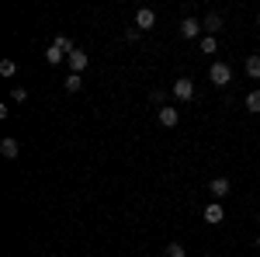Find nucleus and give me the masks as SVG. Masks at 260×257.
Instances as JSON below:
<instances>
[{"label": "nucleus", "mask_w": 260, "mask_h": 257, "mask_svg": "<svg viewBox=\"0 0 260 257\" xmlns=\"http://www.w3.org/2000/svg\"><path fill=\"white\" fill-rule=\"evenodd\" d=\"M208 80H212L215 87H229V83H233V66H229V63H212Z\"/></svg>", "instance_id": "1"}, {"label": "nucleus", "mask_w": 260, "mask_h": 257, "mask_svg": "<svg viewBox=\"0 0 260 257\" xmlns=\"http://www.w3.org/2000/svg\"><path fill=\"white\" fill-rule=\"evenodd\" d=\"M246 73L253 80H260V56H250V60H246Z\"/></svg>", "instance_id": "15"}, {"label": "nucleus", "mask_w": 260, "mask_h": 257, "mask_svg": "<svg viewBox=\"0 0 260 257\" xmlns=\"http://www.w3.org/2000/svg\"><path fill=\"white\" fill-rule=\"evenodd\" d=\"M177 119H180L177 108H170V104H163V108H160V125H163V129H174Z\"/></svg>", "instance_id": "8"}, {"label": "nucleus", "mask_w": 260, "mask_h": 257, "mask_svg": "<svg viewBox=\"0 0 260 257\" xmlns=\"http://www.w3.org/2000/svg\"><path fill=\"white\" fill-rule=\"evenodd\" d=\"M208 191L215 195V202H219V198H225V195H229V178H212Z\"/></svg>", "instance_id": "9"}, {"label": "nucleus", "mask_w": 260, "mask_h": 257, "mask_svg": "<svg viewBox=\"0 0 260 257\" xmlns=\"http://www.w3.org/2000/svg\"><path fill=\"white\" fill-rule=\"evenodd\" d=\"M219 28H222V14H208L201 21V32H208V35H219Z\"/></svg>", "instance_id": "10"}, {"label": "nucleus", "mask_w": 260, "mask_h": 257, "mask_svg": "<svg viewBox=\"0 0 260 257\" xmlns=\"http://www.w3.org/2000/svg\"><path fill=\"white\" fill-rule=\"evenodd\" d=\"M246 111H253V115L260 111V91H250L246 94Z\"/></svg>", "instance_id": "14"}, {"label": "nucleus", "mask_w": 260, "mask_h": 257, "mask_svg": "<svg viewBox=\"0 0 260 257\" xmlns=\"http://www.w3.org/2000/svg\"><path fill=\"white\" fill-rule=\"evenodd\" d=\"M174 98H177V101H191V98H194V83H191V77L174 80Z\"/></svg>", "instance_id": "2"}, {"label": "nucleus", "mask_w": 260, "mask_h": 257, "mask_svg": "<svg viewBox=\"0 0 260 257\" xmlns=\"http://www.w3.org/2000/svg\"><path fill=\"white\" fill-rule=\"evenodd\" d=\"M45 60H49L52 66H56V63H62V60H66V52H62V49H56V45H49V49H45Z\"/></svg>", "instance_id": "13"}, {"label": "nucleus", "mask_w": 260, "mask_h": 257, "mask_svg": "<svg viewBox=\"0 0 260 257\" xmlns=\"http://www.w3.org/2000/svg\"><path fill=\"white\" fill-rule=\"evenodd\" d=\"M257 28H260V14H257Z\"/></svg>", "instance_id": "23"}, {"label": "nucleus", "mask_w": 260, "mask_h": 257, "mask_svg": "<svg viewBox=\"0 0 260 257\" xmlns=\"http://www.w3.org/2000/svg\"><path fill=\"white\" fill-rule=\"evenodd\" d=\"M253 247H257V250H260V237H257V243H253Z\"/></svg>", "instance_id": "21"}, {"label": "nucleus", "mask_w": 260, "mask_h": 257, "mask_svg": "<svg viewBox=\"0 0 260 257\" xmlns=\"http://www.w3.org/2000/svg\"><path fill=\"white\" fill-rule=\"evenodd\" d=\"M257 226H260V212H257Z\"/></svg>", "instance_id": "22"}, {"label": "nucleus", "mask_w": 260, "mask_h": 257, "mask_svg": "<svg viewBox=\"0 0 260 257\" xmlns=\"http://www.w3.org/2000/svg\"><path fill=\"white\" fill-rule=\"evenodd\" d=\"M149 98H153V101H156V104H160V108H163V101H167V91H153Z\"/></svg>", "instance_id": "20"}, {"label": "nucleus", "mask_w": 260, "mask_h": 257, "mask_svg": "<svg viewBox=\"0 0 260 257\" xmlns=\"http://www.w3.org/2000/svg\"><path fill=\"white\" fill-rule=\"evenodd\" d=\"M163 254H167V257H187V250H184V243H167Z\"/></svg>", "instance_id": "16"}, {"label": "nucleus", "mask_w": 260, "mask_h": 257, "mask_svg": "<svg viewBox=\"0 0 260 257\" xmlns=\"http://www.w3.org/2000/svg\"><path fill=\"white\" fill-rule=\"evenodd\" d=\"M0 153H4V157L7 160H14V157H21V142L14 136H4L0 139Z\"/></svg>", "instance_id": "4"}, {"label": "nucleus", "mask_w": 260, "mask_h": 257, "mask_svg": "<svg viewBox=\"0 0 260 257\" xmlns=\"http://www.w3.org/2000/svg\"><path fill=\"white\" fill-rule=\"evenodd\" d=\"M198 45H201V52H205V56H212V52L219 49V42H215V35H205V39H201Z\"/></svg>", "instance_id": "12"}, {"label": "nucleus", "mask_w": 260, "mask_h": 257, "mask_svg": "<svg viewBox=\"0 0 260 257\" xmlns=\"http://www.w3.org/2000/svg\"><path fill=\"white\" fill-rule=\"evenodd\" d=\"M153 24H156V14H153L149 7H142L139 14H136V28H139V32H149Z\"/></svg>", "instance_id": "6"}, {"label": "nucleus", "mask_w": 260, "mask_h": 257, "mask_svg": "<svg viewBox=\"0 0 260 257\" xmlns=\"http://www.w3.org/2000/svg\"><path fill=\"white\" fill-rule=\"evenodd\" d=\"M198 32H201V21H194V18L180 21V39H198Z\"/></svg>", "instance_id": "7"}, {"label": "nucleus", "mask_w": 260, "mask_h": 257, "mask_svg": "<svg viewBox=\"0 0 260 257\" xmlns=\"http://www.w3.org/2000/svg\"><path fill=\"white\" fill-rule=\"evenodd\" d=\"M62 87H66V91H70V94H77V91H80V87H83V80H80V73H70V77L62 80Z\"/></svg>", "instance_id": "11"}, {"label": "nucleus", "mask_w": 260, "mask_h": 257, "mask_svg": "<svg viewBox=\"0 0 260 257\" xmlns=\"http://www.w3.org/2000/svg\"><path fill=\"white\" fill-rule=\"evenodd\" d=\"M11 98L21 104V101H28V91H24V87H14V91H11Z\"/></svg>", "instance_id": "19"}, {"label": "nucleus", "mask_w": 260, "mask_h": 257, "mask_svg": "<svg viewBox=\"0 0 260 257\" xmlns=\"http://www.w3.org/2000/svg\"><path fill=\"white\" fill-rule=\"evenodd\" d=\"M14 73H18L14 60H0V77H14Z\"/></svg>", "instance_id": "17"}, {"label": "nucleus", "mask_w": 260, "mask_h": 257, "mask_svg": "<svg viewBox=\"0 0 260 257\" xmlns=\"http://www.w3.org/2000/svg\"><path fill=\"white\" fill-rule=\"evenodd\" d=\"M52 45H56V49H62V52H66V56H70V52H73V49H77V45H73V42L66 39V35H59V39L52 42Z\"/></svg>", "instance_id": "18"}, {"label": "nucleus", "mask_w": 260, "mask_h": 257, "mask_svg": "<svg viewBox=\"0 0 260 257\" xmlns=\"http://www.w3.org/2000/svg\"><path fill=\"white\" fill-rule=\"evenodd\" d=\"M66 63H70V73H83L90 60H87V52H83V49H73V52L66 56Z\"/></svg>", "instance_id": "3"}, {"label": "nucleus", "mask_w": 260, "mask_h": 257, "mask_svg": "<svg viewBox=\"0 0 260 257\" xmlns=\"http://www.w3.org/2000/svg\"><path fill=\"white\" fill-rule=\"evenodd\" d=\"M222 219H225V209H222L219 202H212V205H205V222H212V226H219Z\"/></svg>", "instance_id": "5"}]
</instances>
